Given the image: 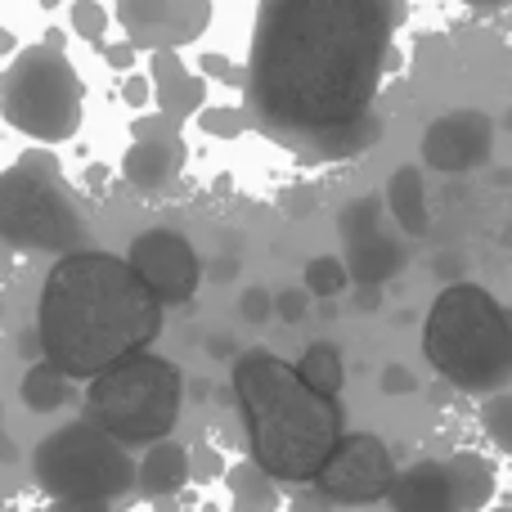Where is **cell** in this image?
<instances>
[{
    "label": "cell",
    "mask_w": 512,
    "mask_h": 512,
    "mask_svg": "<svg viewBox=\"0 0 512 512\" xmlns=\"http://www.w3.org/2000/svg\"><path fill=\"white\" fill-rule=\"evenodd\" d=\"M135 50H140V45H135L131 36H126L122 45H104V59L113 63V68H131V63H135Z\"/></svg>",
    "instance_id": "obj_35"
},
{
    "label": "cell",
    "mask_w": 512,
    "mask_h": 512,
    "mask_svg": "<svg viewBox=\"0 0 512 512\" xmlns=\"http://www.w3.org/2000/svg\"><path fill=\"white\" fill-rule=\"evenodd\" d=\"M180 409H185V373L180 364L149 351L117 360L113 369L90 378L86 391V414L126 445L167 441L180 423Z\"/></svg>",
    "instance_id": "obj_6"
},
{
    "label": "cell",
    "mask_w": 512,
    "mask_h": 512,
    "mask_svg": "<svg viewBox=\"0 0 512 512\" xmlns=\"http://www.w3.org/2000/svg\"><path fill=\"white\" fill-rule=\"evenodd\" d=\"M508 126H512V117H508Z\"/></svg>",
    "instance_id": "obj_42"
},
{
    "label": "cell",
    "mask_w": 512,
    "mask_h": 512,
    "mask_svg": "<svg viewBox=\"0 0 512 512\" xmlns=\"http://www.w3.org/2000/svg\"><path fill=\"white\" fill-rule=\"evenodd\" d=\"M270 306H274V297L265 288H248V292H243V301H239V310H243V319H248V324L270 319Z\"/></svg>",
    "instance_id": "obj_29"
},
{
    "label": "cell",
    "mask_w": 512,
    "mask_h": 512,
    "mask_svg": "<svg viewBox=\"0 0 512 512\" xmlns=\"http://www.w3.org/2000/svg\"><path fill=\"white\" fill-rule=\"evenodd\" d=\"M126 261H131L135 270H140V279L149 283L162 301H171V306L194 297L198 279H203L198 252L189 248V239H185V234H176V230H144V234H135Z\"/></svg>",
    "instance_id": "obj_12"
},
{
    "label": "cell",
    "mask_w": 512,
    "mask_h": 512,
    "mask_svg": "<svg viewBox=\"0 0 512 512\" xmlns=\"http://www.w3.org/2000/svg\"><path fill=\"white\" fill-rule=\"evenodd\" d=\"M18 355H23V360H41V355H45L41 328H36V333H23V337H18Z\"/></svg>",
    "instance_id": "obj_36"
},
{
    "label": "cell",
    "mask_w": 512,
    "mask_h": 512,
    "mask_svg": "<svg viewBox=\"0 0 512 512\" xmlns=\"http://www.w3.org/2000/svg\"><path fill=\"white\" fill-rule=\"evenodd\" d=\"M72 32L99 45L108 32V9L99 5V0H72Z\"/></svg>",
    "instance_id": "obj_25"
},
{
    "label": "cell",
    "mask_w": 512,
    "mask_h": 512,
    "mask_svg": "<svg viewBox=\"0 0 512 512\" xmlns=\"http://www.w3.org/2000/svg\"><path fill=\"white\" fill-rule=\"evenodd\" d=\"M234 396L248 423L252 459L279 481H315L342 441V409L270 351L234 360Z\"/></svg>",
    "instance_id": "obj_3"
},
{
    "label": "cell",
    "mask_w": 512,
    "mask_h": 512,
    "mask_svg": "<svg viewBox=\"0 0 512 512\" xmlns=\"http://www.w3.org/2000/svg\"><path fill=\"white\" fill-rule=\"evenodd\" d=\"M333 508V495H328V490H301L297 495V504H292V512H328Z\"/></svg>",
    "instance_id": "obj_33"
},
{
    "label": "cell",
    "mask_w": 512,
    "mask_h": 512,
    "mask_svg": "<svg viewBox=\"0 0 512 512\" xmlns=\"http://www.w3.org/2000/svg\"><path fill=\"white\" fill-rule=\"evenodd\" d=\"M41 342L72 378H99L162 328V297L113 252H63L41 288Z\"/></svg>",
    "instance_id": "obj_2"
},
{
    "label": "cell",
    "mask_w": 512,
    "mask_h": 512,
    "mask_svg": "<svg viewBox=\"0 0 512 512\" xmlns=\"http://www.w3.org/2000/svg\"><path fill=\"white\" fill-rule=\"evenodd\" d=\"M153 99H158L162 113H171L176 122L185 117L203 113V99H207V86L185 68V59L176 54V45L167 50H153Z\"/></svg>",
    "instance_id": "obj_16"
},
{
    "label": "cell",
    "mask_w": 512,
    "mask_h": 512,
    "mask_svg": "<svg viewBox=\"0 0 512 512\" xmlns=\"http://www.w3.org/2000/svg\"><path fill=\"white\" fill-rule=\"evenodd\" d=\"M117 23L140 50L189 45L212 23V0H117Z\"/></svg>",
    "instance_id": "obj_11"
},
{
    "label": "cell",
    "mask_w": 512,
    "mask_h": 512,
    "mask_svg": "<svg viewBox=\"0 0 512 512\" xmlns=\"http://www.w3.org/2000/svg\"><path fill=\"white\" fill-rule=\"evenodd\" d=\"M342 243H346V270L351 283H387L405 265V248L382 230L378 198H360L342 212Z\"/></svg>",
    "instance_id": "obj_13"
},
{
    "label": "cell",
    "mask_w": 512,
    "mask_h": 512,
    "mask_svg": "<svg viewBox=\"0 0 512 512\" xmlns=\"http://www.w3.org/2000/svg\"><path fill=\"white\" fill-rule=\"evenodd\" d=\"M135 140H158V135H180V122L171 113H153V117H140V122L131 126Z\"/></svg>",
    "instance_id": "obj_26"
},
{
    "label": "cell",
    "mask_w": 512,
    "mask_h": 512,
    "mask_svg": "<svg viewBox=\"0 0 512 512\" xmlns=\"http://www.w3.org/2000/svg\"><path fill=\"white\" fill-rule=\"evenodd\" d=\"M405 0H256L243 108L301 162H346L382 140L378 90Z\"/></svg>",
    "instance_id": "obj_1"
},
{
    "label": "cell",
    "mask_w": 512,
    "mask_h": 512,
    "mask_svg": "<svg viewBox=\"0 0 512 512\" xmlns=\"http://www.w3.org/2000/svg\"><path fill=\"white\" fill-rule=\"evenodd\" d=\"M346 283H351V270H346V261H337V256H315V261L306 265V288L315 292V297H337Z\"/></svg>",
    "instance_id": "obj_23"
},
{
    "label": "cell",
    "mask_w": 512,
    "mask_h": 512,
    "mask_svg": "<svg viewBox=\"0 0 512 512\" xmlns=\"http://www.w3.org/2000/svg\"><path fill=\"white\" fill-rule=\"evenodd\" d=\"M234 490V512H279V477L256 459H243L225 472Z\"/></svg>",
    "instance_id": "obj_18"
},
{
    "label": "cell",
    "mask_w": 512,
    "mask_h": 512,
    "mask_svg": "<svg viewBox=\"0 0 512 512\" xmlns=\"http://www.w3.org/2000/svg\"><path fill=\"white\" fill-rule=\"evenodd\" d=\"M495 149V122L481 108H459L427 126L423 135V162L436 171H472L486 167Z\"/></svg>",
    "instance_id": "obj_14"
},
{
    "label": "cell",
    "mask_w": 512,
    "mask_h": 512,
    "mask_svg": "<svg viewBox=\"0 0 512 512\" xmlns=\"http://www.w3.org/2000/svg\"><path fill=\"white\" fill-rule=\"evenodd\" d=\"M14 32H9V27H0V54H14Z\"/></svg>",
    "instance_id": "obj_38"
},
{
    "label": "cell",
    "mask_w": 512,
    "mask_h": 512,
    "mask_svg": "<svg viewBox=\"0 0 512 512\" xmlns=\"http://www.w3.org/2000/svg\"><path fill=\"white\" fill-rule=\"evenodd\" d=\"M198 126H203L207 135H216V140H234L243 126H252V117H248V108H216V104H207L203 113H198Z\"/></svg>",
    "instance_id": "obj_24"
},
{
    "label": "cell",
    "mask_w": 512,
    "mask_h": 512,
    "mask_svg": "<svg viewBox=\"0 0 512 512\" xmlns=\"http://www.w3.org/2000/svg\"><path fill=\"white\" fill-rule=\"evenodd\" d=\"M463 5H472V9H504V5H512V0H463Z\"/></svg>",
    "instance_id": "obj_37"
},
{
    "label": "cell",
    "mask_w": 512,
    "mask_h": 512,
    "mask_svg": "<svg viewBox=\"0 0 512 512\" xmlns=\"http://www.w3.org/2000/svg\"><path fill=\"white\" fill-rule=\"evenodd\" d=\"M104 423L72 418L50 432L32 454L36 486L54 499H122L135 490L140 468Z\"/></svg>",
    "instance_id": "obj_8"
},
{
    "label": "cell",
    "mask_w": 512,
    "mask_h": 512,
    "mask_svg": "<svg viewBox=\"0 0 512 512\" xmlns=\"http://www.w3.org/2000/svg\"><path fill=\"white\" fill-rule=\"evenodd\" d=\"M387 207L400 221L405 234H427L432 216H427V194H423V171L418 167H400L387 185Z\"/></svg>",
    "instance_id": "obj_19"
},
{
    "label": "cell",
    "mask_w": 512,
    "mask_h": 512,
    "mask_svg": "<svg viewBox=\"0 0 512 512\" xmlns=\"http://www.w3.org/2000/svg\"><path fill=\"white\" fill-rule=\"evenodd\" d=\"M495 495V472L477 454L423 459L405 468L391 486V512H477Z\"/></svg>",
    "instance_id": "obj_9"
},
{
    "label": "cell",
    "mask_w": 512,
    "mask_h": 512,
    "mask_svg": "<svg viewBox=\"0 0 512 512\" xmlns=\"http://www.w3.org/2000/svg\"><path fill=\"white\" fill-rule=\"evenodd\" d=\"M0 324H5V301H0Z\"/></svg>",
    "instance_id": "obj_39"
},
{
    "label": "cell",
    "mask_w": 512,
    "mask_h": 512,
    "mask_svg": "<svg viewBox=\"0 0 512 512\" xmlns=\"http://www.w3.org/2000/svg\"><path fill=\"white\" fill-rule=\"evenodd\" d=\"M203 512H221V508H216V504H207V508H203Z\"/></svg>",
    "instance_id": "obj_40"
},
{
    "label": "cell",
    "mask_w": 512,
    "mask_h": 512,
    "mask_svg": "<svg viewBox=\"0 0 512 512\" xmlns=\"http://www.w3.org/2000/svg\"><path fill=\"white\" fill-rule=\"evenodd\" d=\"M149 95H153V77L144 81V77H126V86H122V99L131 108H140V104H149Z\"/></svg>",
    "instance_id": "obj_34"
},
{
    "label": "cell",
    "mask_w": 512,
    "mask_h": 512,
    "mask_svg": "<svg viewBox=\"0 0 512 512\" xmlns=\"http://www.w3.org/2000/svg\"><path fill=\"white\" fill-rule=\"evenodd\" d=\"M45 512H113V499H54Z\"/></svg>",
    "instance_id": "obj_32"
},
{
    "label": "cell",
    "mask_w": 512,
    "mask_h": 512,
    "mask_svg": "<svg viewBox=\"0 0 512 512\" xmlns=\"http://www.w3.org/2000/svg\"><path fill=\"white\" fill-rule=\"evenodd\" d=\"M81 86L72 59L63 54L59 32H50L45 45H27L5 72H0V113L14 131L32 140L59 144L81 131Z\"/></svg>",
    "instance_id": "obj_7"
},
{
    "label": "cell",
    "mask_w": 512,
    "mask_h": 512,
    "mask_svg": "<svg viewBox=\"0 0 512 512\" xmlns=\"http://www.w3.org/2000/svg\"><path fill=\"white\" fill-rule=\"evenodd\" d=\"M81 239H86V216L54 153L27 149L14 167L0 171V248L63 256Z\"/></svg>",
    "instance_id": "obj_5"
},
{
    "label": "cell",
    "mask_w": 512,
    "mask_h": 512,
    "mask_svg": "<svg viewBox=\"0 0 512 512\" xmlns=\"http://www.w3.org/2000/svg\"><path fill=\"white\" fill-rule=\"evenodd\" d=\"M72 400V373H63L54 360L45 364H32L23 378V405L32 409V414H54V409H63Z\"/></svg>",
    "instance_id": "obj_20"
},
{
    "label": "cell",
    "mask_w": 512,
    "mask_h": 512,
    "mask_svg": "<svg viewBox=\"0 0 512 512\" xmlns=\"http://www.w3.org/2000/svg\"><path fill=\"white\" fill-rule=\"evenodd\" d=\"M481 427H486V436L499 450L512 454V387L495 391V396H481Z\"/></svg>",
    "instance_id": "obj_22"
},
{
    "label": "cell",
    "mask_w": 512,
    "mask_h": 512,
    "mask_svg": "<svg viewBox=\"0 0 512 512\" xmlns=\"http://www.w3.org/2000/svg\"><path fill=\"white\" fill-rule=\"evenodd\" d=\"M418 382H414V373L405 369V364H387L382 369V391H391V396H400V391H414Z\"/></svg>",
    "instance_id": "obj_31"
},
{
    "label": "cell",
    "mask_w": 512,
    "mask_h": 512,
    "mask_svg": "<svg viewBox=\"0 0 512 512\" xmlns=\"http://www.w3.org/2000/svg\"><path fill=\"white\" fill-rule=\"evenodd\" d=\"M396 459L391 450L369 432H355V436H342L337 450L328 454V463L319 468L315 486L333 495V504H378V499L391 495L396 486Z\"/></svg>",
    "instance_id": "obj_10"
},
{
    "label": "cell",
    "mask_w": 512,
    "mask_h": 512,
    "mask_svg": "<svg viewBox=\"0 0 512 512\" xmlns=\"http://www.w3.org/2000/svg\"><path fill=\"white\" fill-rule=\"evenodd\" d=\"M194 477V459H189L185 445L176 441H153V450L140 459V481H135V495L140 499H167L180 495Z\"/></svg>",
    "instance_id": "obj_17"
},
{
    "label": "cell",
    "mask_w": 512,
    "mask_h": 512,
    "mask_svg": "<svg viewBox=\"0 0 512 512\" xmlns=\"http://www.w3.org/2000/svg\"><path fill=\"white\" fill-rule=\"evenodd\" d=\"M41 5H59V0H41Z\"/></svg>",
    "instance_id": "obj_41"
},
{
    "label": "cell",
    "mask_w": 512,
    "mask_h": 512,
    "mask_svg": "<svg viewBox=\"0 0 512 512\" xmlns=\"http://www.w3.org/2000/svg\"><path fill=\"white\" fill-rule=\"evenodd\" d=\"M423 351L450 387L495 396L512 387V315L477 283H450L427 310Z\"/></svg>",
    "instance_id": "obj_4"
},
{
    "label": "cell",
    "mask_w": 512,
    "mask_h": 512,
    "mask_svg": "<svg viewBox=\"0 0 512 512\" xmlns=\"http://www.w3.org/2000/svg\"><path fill=\"white\" fill-rule=\"evenodd\" d=\"M306 292H310V288H283L279 297H274V310H279V319L297 324V319L306 315Z\"/></svg>",
    "instance_id": "obj_30"
},
{
    "label": "cell",
    "mask_w": 512,
    "mask_h": 512,
    "mask_svg": "<svg viewBox=\"0 0 512 512\" xmlns=\"http://www.w3.org/2000/svg\"><path fill=\"white\" fill-rule=\"evenodd\" d=\"M189 149L180 135H158V140H135L122 158V176L131 180L140 194H158L185 171Z\"/></svg>",
    "instance_id": "obj_15"
},
{
    "label": "cell",
    "mask_w": 512,
    "mask_h": 512,
    "mask_svg": "<svg viewBox=\"0 0 512 512\" xmlns=\"http://www.w3.org/2000/svg\"><path fill=\"white\" fill-rule=\"evenodd\" d=\"M0 414H5V409H0Z\"/></svg>",
    "instance_id": "obj_43"
},
{
    "label": "cell",
    "mask_w": 512,
    "mask_h": 512,
    "mask_svg": "<svg viewBox=\"0 0 512 512\" xmlns=\"http://www.w3.org/2000/svg\"><path fill=\"white\" fill-rule=\"evenodd\" d=\"M297 373H301V378H306L315 391H324V396H337V391H342V378H346L342 351H337V346H328V342H315L306 355H301Z\"/></svg>",
    "instance_id": "obj_21"
},
{
    "label": "cell",
    "mask_w": 512,
    "mask_h": 512,
    "mask_svg": "<svg viewBox=\"0 0 512 512\" xmlns=\"http://www.w3.org/2000/svg\"><path fill=\"white\" fill-rule=\"evenodd\" d=\"M203 72L216 81H230V86H243V81H248V68H234L225 54H203Z\"/></svg>",
    "instance_id": "obj_27"
},
{
    "label": "cell",
    "mask_w": 512,
    "mask_h": 512,
    "mask_svg": "<svg viewBox=\"0 0 512 512\" xmlns=\"http://www.w3.org/2000/svg\"><path fill=\"white\" fill-rule=\"evenodd\" d=\"M225 459H221V450H212V445H198V454H194V481H212V477H225Z\"/></svg>",
    "instance_id": "obj_28"
}]
</instances>
